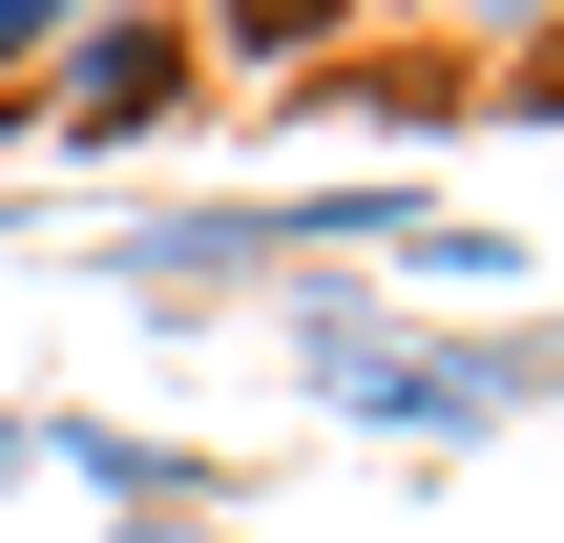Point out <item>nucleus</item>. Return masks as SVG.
I'll return each instance as SVG.
<instances>
[{
  "label": "nucleus",
  "mask_w": 564,
  "mask_h": 543,
  "mask_svg": "<svg viewBox=\"0 0 564 543\" xmlns=\"http://www.w3.org/2000/svg\"><path fill=\"white\" fill-rule=\"evenodd\" d=\"M251 314H272L293 398L356 419V439H398V460H481V439L544 419V314H398L377 272H293Z\"/></svg>",
  "instance_id": "nucleus-1"
},
{
  "label": "nucleus",
  "mask_w": 564,
  "mask_h": 543,
  "mask_svg": "<svg viewBox=\"0 0 564 543\" xmlns=\"http://www.w3.org/2000/svg\"><path fill=\"white\" fill-rule=\"evenodd\" d=\"M419 209H440L419 167H314V188H126V230L63 251V272H105V293H147V314H209V293H293V272H377Z\"/></svg>",
  "instance_id": "nucleus-2"
},
{
  "label": "nucleus",
  "mask_w": 564,
  "mask_h": 543,
  "mask_svg": "<svg viewBox=\"0 0 564 543\" xmlns=\"http://www.w3.org/2000/svg\"><path fill=\"white\" fill-rule=\"evenodd\" d=\"M209 126V42H188V0H105L84 42H42V84L0 105V146H42V167H167Z\"/></svg>",
  "instance_id": "nucleus-3"
},
{
  "label": "nucleus",
  "mask_w": 564,
  "mask_h": 543,
  "mask_svg": "<svg viewBox=\"0 0 564 543\" xmlns=\"http://www.w3.org/2000/svg\"><path fill=\"white\" fill-rule=\"evenodd\" d=\"M377 293H398V314H544V230H523V209H419V230L377 251Z\"/></svg>",
  "instance_id": "nucleus-4"
},
{
  "label": "nucleus",
  "mask_w": 564,
  "mask_h": 543,
  "mask_svg": "<svg viewBox=\"0 0 564 543\" xmlns=\"http://www.w3.org/2000/svg\"><path fill=\"white\" fill-rule=\"evenodd\" d=\"M42 481H84L105 523H209V502H230V460H188V439H147V419H42Z\"/></svg>",
  "instance_id": "nucleus-5"
},
{
  "label": "nucleus",
  "mask_w": 564,
  "mask_h": 543,
  "mask_svg": "<svg viewBox=\"0 0 564 543\" xmlns=\"http://www.w3.org/2000/svg\"><path fill=\"white\" fill-rule=\"evenodd\" d=\"M356 21H377V0H188L209 105H272V84H314V63H356Z\"/></svg>",
  "instance_id": "nucleus-6"
},
{
  "label": "nucleus",
  "mask_w": 564,
  "mask_h": 543,
  "mask_svg": "<svg viewBox=\"0 0 564 543\" xmlns=\"http://www.w3.org/2000/svg\"><path fill=\"white\" fill-rule=\"evenodd\" d=\"M84 21H105V0H0V105H21V84H42V42H84Z\"/></svg>",
  "instance_id": "nucleus-7"
},
{
  "label": "nucleus",
  "mask_w": 564,
  "mask_h": 543,
  "mask_svg": "<svg viewBox=\"0 0 564 543\" xmlns=\"http://www.w3.org/2000/svg\"><path fill=\"white\" fill-rule=\"evenodd\" d=\"M440 21H460L481 63H544V21H564V0H440Z\"/></svg>",
  "instance_id": "nucleus-8"
},
{
  "label": "nucleus",
  "mask_w": 564,
  "mask_h": 543,
  "mask_svg": "<svg viewBox=\"0 0 564 543\" xmlns=\"http://www.w3.org/2000/svg\"><path fill=\"white\" fill-rule=\"evenodd\" d=\"M21 481H42V419H0V502H21Z\"/></svg>",
  "instance_id": "nucleus-9"
},
{
  "label": "nucleus",
  "mask_w": 564,
  "mask_h": 543,
  "mask_svg": "<svg viewBox=\"0 0 564 543\" xmlns=\"http://www.w3.org/2000/svg\"><path fill=\"white\" fill-rule=\"evenodd\" d=\"M105 543H230V523H105Z\"/></svg>",
  "instance_id": "nucleus-10"
},
{
  "label": "nucleus",
  "mask_w": 564,
  "mask_h": 543,
  "mask_svg": "<svg viewBox=\"0 0 564 543\" xmlns=\"http://www.w3.org/2000/svg\"><path fill=\"white\" fill-rule=\"evenodd\" d=\"M0 251H21V209H0Z\"/></svg>",
  "instance_id": "nucleus-11"
}]
</instances>
